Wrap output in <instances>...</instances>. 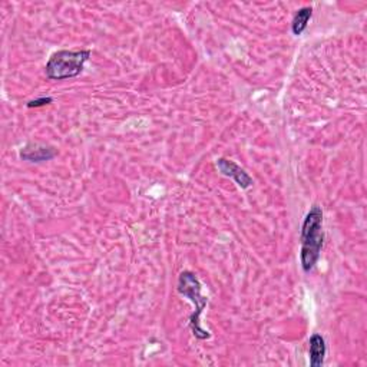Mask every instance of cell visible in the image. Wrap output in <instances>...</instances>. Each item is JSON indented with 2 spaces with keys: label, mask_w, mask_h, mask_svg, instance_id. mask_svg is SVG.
I'll return each mask as SVG.
<instances>
[{
  "label": "cell",
  "mask_w": 367,
  "mask_h": 367,
  "mask_svg": "<svg viewBox=\"0 0 367 367\" xmlns=\"http://www.w3.org/2000/svg\"><path fill=\"white\" fill-rule=\"evenodd\" d=\"M310 349H308V354H310V366L312 367H320L324 363V357H326V342H324V337L322 334L315 333L312 337H310Z\"/></svg>",
  "instance_id": "6"
},
{
  "label": "cell",
  "mask_w": 367,
  "mask_h": 367,
  "mask_svg": "<svg viewBox=\"0 0 367 367\" xmlns=\"http://www.w3.org/2000/svg\"><path fill=\"white\" fill-rule=\"evenodd\" d=\"M312 16H313V8L305 6V8L298 9L294 19H293V23H292L293 35L300 36L307 29V24L310 22V19H312Z\"/></svg>",
  "instance_id": "7"
},
{
  "label": "cell",
  "mask_w": 367,
  "mask_h": 367,
  "mask_svg": "<svg viewBox=\"0 0 367 367\" xmlns=\"http://www.w3.org/2000/svg\"><path fill=\"white\" fill-rule=\"evenodd\" d=\"M301 250L300 263L304 273L312 271L319 263L324 234H323V210L313 206L307 213L301 225Z\"/></svg>",
  "instance_id": "1"
},
{
  "label": "cell",
  "mask_w": 367,
  "mask_h": 367,
  "mask_svg": "<svg viewBox=\"0 0 367 367\" xmlns=\"http://www.w3.org/2000/svg\"><path fill=\"white\" fill-rule=\"evenodd\" d=\"M177 290L181 296L188 298L195 307L194 313L189 316V329L194 337L199 338V340H207V338L211 337V334L208 330H204L201 327V315L208 304V298L201 294L203 290L201 281L199 280L195 273L188 270L182 271L178 277Z\"/></svg>",
  "instance_id": "2"
},
{
  "label": "cell",
  "mask_w": 367,
  "mask_h": 367,
  "mask_svg": "<svg viewBox=\"0 0 367 367\" xmlns=\"http://www.w3.org/2000/svg\"><path fill=\"white\" fill-rule=\"evenodd\" d=\"M20 159L27 161V162H46L53 158L58 157V150L52 145H43L38 143H29L26 144L20 152H19Z\"/></svg>",
  "instance_id": "5"
},
{
  "label": "cell",
  "mask_w": 367,
  "mask_h": 367,
  "mask_svg": "<svg viewBox=\"0 0 367 367\" xmlns=\"http://www.w3.org/2000/svg\"><path fill=\"white\" fill-rule=\"evenodd\" d=\"M50 103H53V98H50V96H42V98L29 101V102L26 103V106H27V108H42V106H46V105H50Z\"/></svg>",
  "instance_id": "8"
},
{
  "label": "cell",
  "mask_w": 367,
  "mask_h": 367,
  "mask_svg": "<svg viewBox=\"0 0 367 367\" xmlns=\"http://www.w3.org/2000/svg\"><path fill=\"white\" fill-rule=\"evenodd\" d=\"M92 52L89 49L68 50L62 49L50 55L46 64V76L52 80H65L76 78L83 72L85 64L91 58Z\"/></svg>",
  "instance_id": "3"
},
{
  "label": "cell",
  "mask_w": 367,
  "mask_h": 367,
  "mask_svg": "<svg viewBox=\"0 0 367 367\" xmlns=\"http://www.w3.org/2000/svg\"><path fill=\"white\" fill-rule=\"evenodd\" d=\"M217 168L224 177H229V178L234 180L236 184L241 189H247L252 185V178L250 177V174L245 171L244 168H241L238 164H236L231 159L218 158L217 159Z\"/></svg>",
  "instance_id": "4"
}]
</instances>
